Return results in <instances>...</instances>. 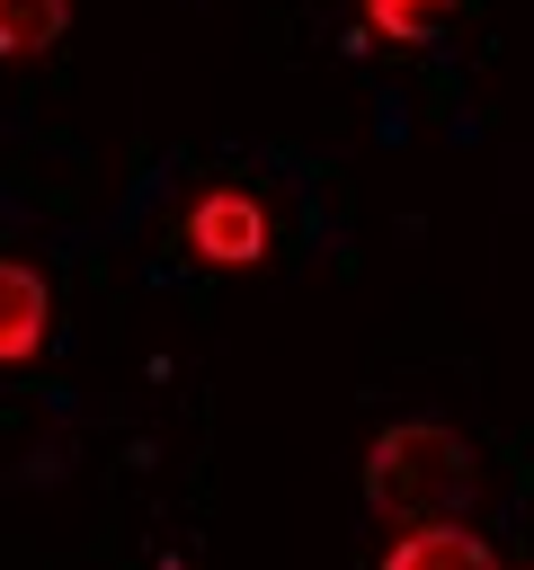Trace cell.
<instances>
[{"label":"cell","mask_w":534,"mask_h":570,"mask_svg":"<svg viewBox=\"0 0 534 570\" xmlns=\"http://www.w3.org/2000/svg\"><path fill=\"white\" fill-rule=\"evenodd\" d=\"M463 499H472V454H463L454 428L400 419V428L374 436V454H365V508H374V517H392V525H436V517H454Z\"/></svg>","instance_id":"obj_1"},{"label":"cell","mask_w":534,"mask_h":570,"mask_svg":"<svg viewBox=\"0 0 534 570\" xmlns=\"http://www.w3.org/2000/svg\"><path fill=\"white\" fill-rule=\"evenodd\" d=\"M267 240H276V223H267V205H258L249 187H205V196L187 205V249H196L205 267H258Z\"/></svg>","instance_id":"obj_2"},{"label":"cell","mask_w":534,"mask_h":570,"mask_svg":"<svg viewBox=\"0 0 534 570\" xmlns=\"http://www.w3.org/2000/svg\"><path fill=\"white\" fill-rule=\"evenodd\" d=\"M53 338V285L36 258H0V365H27L44 356Z\"/></svg>","instance_id":"obj_3"},{"label":"cell","mask_w":534,"mask_h":570,"mask_svg":"<svg viewBox=\"0 0 534 570\" xmlns=\"http://www.w3.org/2000/svg\"><path fill=\"white\" fill-rule=\"evenodd\" d=\"M383 570H498V561H490V543L472 525L436 517V525H400V543L383 552Z\"/></svg>","instance_id":"obj_4"},{"label":"cell","mask_w":534,"mask_h":570,"mask_svg":"<svg viewBox=\"0 0 534 570\" xmlns=\"http://www.w3.org/2000/svg\"><path fill=\"white\" fill-rule=\"evenodd\" d=\"M62 27H71V0H0V53H9V62L44 53Z\"/></svg>","instance_id":"obj_5"},{"label":"cell","mask_w":534,"mask_h":570,"mask_svg":"<svg viewBox=\"0 0 534 570\" xmlns=\"http://www.w3.org/2000/svg\"><path fill=\"white\" fill-rule=\"evenodd\" d=\"M445 9H454V0H365V27L392 36V45H427V36L445 27Z\"/></svg>","instance_id":"obj_6"}]
</instances>
